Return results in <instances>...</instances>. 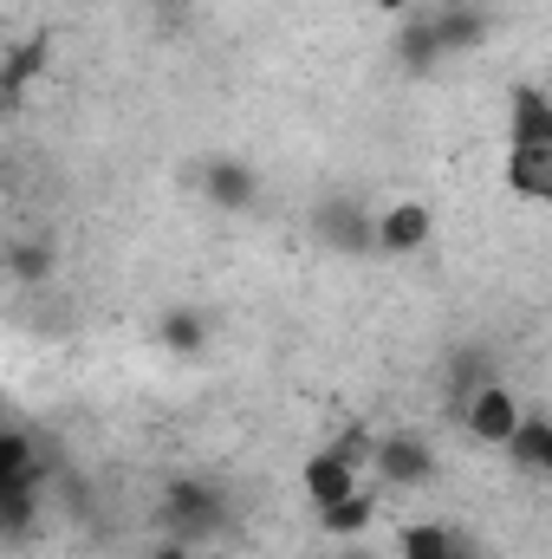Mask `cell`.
Here are the masks:
<instances>
[{
    "label": "cell",
    "mask_w": 552,
    "mask_h": 559,
    "mask_svg": "<svg viewBox=\"0 0 552 559\" xmlns=\"http://www.w3.org/2000/svg\"><path fill=\"white\" fill-rule=\"evenodd\" d=\"M501 176L520 202L552 209V98L540 85H520L507 105V156Z\"/></svg>",
    "instance_id": "6da1fadb"
},
{
    "label": "cell",
    "mask_w": 552,
    "mask_h": 559,
    "mask_svg": "<svg viewBox=\"0 0 552 559\" xmlns=\"http://www.w3.org/2000/svg\"><path fill=\"white\" fill-rule=\"evenodd\" d=\"M461 423H468V436L475 442H488V449H514V436H520V404H514V391L507 384H494V378H475V384H461Z\"/></svg>",
    "instance_id": "7a4b0ae2"
},
{
    "label": "cell",
    "mask_w": 552,
    "mask_h": 559,
    "mask_svg": "<svg viewBox=\"0 0 552 559\" xmlns=\"http://www.w3.org/2000/svg\"><path fill=\"white\" fill-rule=\"evenodd\" d=\"M163 521H169L176 540H208L228 514H221V495H215V488H202V481H176L169 501H163Z\"/></svg>",
    "instance_id": "3957f363"
},
{
    "label": "cell",
    "mask_w": 552,
    "mask_h": 559,
    "mask_svg": "<svg viewBox=\"0 0 552 559\" xmlns=\"http://www.w3.org/2000/svg\"><path fill=\"white\" fill-rule=\"evenodd\" d=\"M429 228H435V215L422 202H397L391 215H377V248L384 254H410V248L429 241Z\"/></svg>",
    "instance_id": "277c9868"
},
{
    "label": "cell",
    "mask_w": 552,
    "mask_h": 559,
    "mask_svg": "<svg viewBox=\"0 0 552 559\" xmlns=\"http://www.w3.org/2000/svg\"><path fill=\"white\" fill-rule=\"evenodd\" d=\"M371 468H377L384 481H397V488H404V481H422L435 462H429V449H422L416 436H384V442H377V455H371Z\"/></svg>",
    "instance_id": "5b68a950"
},
{
    "label": "cell",
    "mask_w": 552,
    "mask_h": 559,
    "mask_svg": "<svg viewBox=\"0 0 552 559\" xmlns=\"http://www.w3.org/2000/svg\"><path fill=\"white\" fill-rule=\"evenodd\" d=\"M404 559H481V554L455 527H410L404 534Z\"/></svg>",
    "instance_id": "8992f818"
},
{
    "label": "cell",
    "mask_w": 552,
    "mask_h": 559,
    "mask_svg": "<svg viewBox=\"0 0 552 559\" xmlns=\"http://www.w3.org/2000/svg\"><path fill=\"white\" fill-rule=\"evenodd\" d=\"M319 521H325L332 534H358V527H371V488H364V495H351V501H338V508H325Z\"/></svg>",
    "instance_id": "52a82bcc"
},
{
    "label": "cell",
    "mask_w": 552,
    "mask_h": 559,
    "mask_svg": "<svg viewBox=\"0 0 552 559\" xmlns=\"http://www.w3.org/2000/svg\"><path fill=\"white\" fill-rule=\"evenodd\" d=\"M156 559H189V540H169V547H156Z\"/></svg>",
    "instance_id": "ba28073f"
},
{
    "label": "cell",
    "mask_w": 552,
    "mask_h": 559,
    "mask_svg": "<svg viewBox=\"0 0 552 559\" xmlns=\"http://www.w3.org/2000/svg\"><path fill=\"white\" fill-rule=\"evenodd\" d=\"M338 559H371V554H364V547H351V554H338Z\"/></svg>",
    "instance_id": "9c48e42d"
}]
</instances>
